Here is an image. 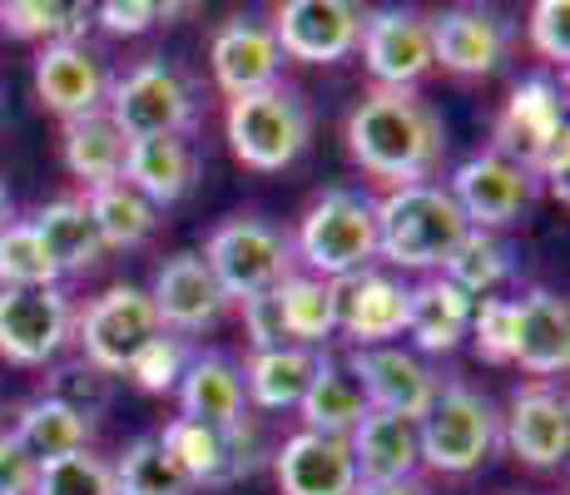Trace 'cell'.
<instances>
[{
    "mask_svg": "<svg viewBox=\"0 0 570 495\" xmlns=\"http://www.w3.org/2000/svg\"><path fill=\"white\" fill-rule=\"evenodd\" d=\"M347 154L387 189L432 184L446 154V125L416 90H367L347 115Z\"/></svg>",
    "mask_w": 570,
    "mask_h": 495,
    "instance_id": "cell-1",
    "label": "cell"
},
{
    "mask_svg": "<svg viewBox=\"0 0 570 495\" xmlns=\"http://www.w3.org/2000/svg\"><path fill=\"white\" fill-rule=\"evenodd\" d=\"M462 234L466 218L446 184H407L377 198V258L402 273H442Z\"/></svg>",
    "mask_w": 570,
    "mask_h": 495,
    "instance_id": "cell-2",
    "label": "cell"
},
{
    "mask_svg": "<svg viewBox=\"0 0 570 495\" xmlns=\"http://www.w3.org/2000/svg\"><path fill=\"white\" fill-rule=\"evenodd\" d=\"M501 442V412L487 392L466 382L436 387L432 406L416 422V461L442 476H471L487 466V456Z\"/></svg>",
    "mask_w": 570,
    "mask_h": 495,
    "instance_id": "cell-3",
    "label": "cell"
},
{
    "mask_svg": "<svg viewBox=\"0 0 570 495\" xmlns=\"http://www.w3.org/2000/svg\"><path fill=\"white\" fill-rule=\"evenodd\" d=\"M298 258L323 283L372 268V258H377V198L363 189H323L298 218Z\"/></svg>",
    "mask_w": 570,
    "mask_h": 495,
    "instance_id": "cell-4",
    "label": "cell"
},
{
    "mask_svg": "<svg viewBox=\"0 0 570 495\" xmlns=\"http://www.w3.org/2000/svg\"><path fill=\"white\" fill-rule=\"evenodd\" d=\"M228 149L244 169L258 174H278L308 149L313 139V109L303 90L293 85H273V90L244 95V99H228Z\"/></svg>",
    "mask_w": 570,
    "mask_h": 495,
    "instance_id": "cell-5",
    "label": "cell"
},
{
    "mask_svg": "<svg viewBox=\"0 0 570 495\" xmlns=\"http://www.w3.org/2000/svg\"><path fill=\"white\" fill-rule=\"evenodd\" d=\"M105 115L115 119L125 139L189 135L199 119V90L179 65H169L164 55H145L135 70H125L105 90Z\"/></svg>",
    "mask_w": 570,
    "mask_h": 495,
    "instance_id": "cell-6",
    "label": "cell"
},
{
    "mask_svg": "<svg viewBox=\"0 0 570 495\" xmlns=\"http://www.w3.org/2000/svg\"><path fill=\"white\" fill-rule=\"evenodd\" d=\"M199 258L208 263L214 283L224 288L228 303H244V297H258V293H273L283 278L293 273V244L278 224L258 214H234L208 234V244Z\"/></svg>",
    "mask_w": 570,
    "mask_h": 495,
    "instance_id": "cell-7",
    "label": "cell"
},
{
    "mask_svg": "<svg viewBox=\"0 0 570 495\" xmlns=\"http://www.w3.org/2000/svg\"><path fill=\"white\" fill-rule=\"evenodd\" d=\"M155 436H159V446L174 456V466L194 481V491L199 486L204 491L238 486V481L254 476V471L263 466V436H258L254 416L224 426V432L174 416V422L164 426V432H155Z\"/></svg>",
    "mask_w": 570,
    "mask_h": 495,
    "instance_id": "cell-8",
    "label": "cell"
},
{
    "mask_svg": "<svg viewBox=\"0 0 570 495\" xmlns=\"http://www.w3.org/2000/svg\"><path fill=\"white\" fill-rule=\"evenodd\" d=\"M159 313L149 303L145 288L135 283H115L75 317V343H80V357L90 367H100L105 377H125V367L135 362V352L159 337Z\"/></svg>",
    "mask_w": 570,
    "mask_h": 495,
    "instance_id": "cell-9",
    "label": "cell"
},
{
    "mask_svg": "<svg viewBox=\"0 0 570 495\" xmlns=\"http://www.w3.org/2000/svg\"><path fill=\"white\" fill-rule=\"evenodd\" d=\"M75 337L65 288H0V357L10 367H50Z\"/></svg>",
    "mask_w": 570,
    "mask_h": 495,
    "instance_id": "cell-10",
    "label": "cell"
},
{
    "mask_svg": "<svg viewBox=\"0 0 570 495\" xmlns=\"http://www.w3.org/2000/svg\"><path fill=\"white\" fill-rule=\"evenodd\" d=\"M566 129V95L551 75H525L507 95L497 125H491V154L517 164L521 174L535 179V164L551 149V139Z\"/></svg>",
    "mask_w": 570,
    "mask_h": 495,
    "instance_id": "cell-11",
    "label": "cell"
},
{
    "mask_svg": "<svg viewBox=\"0 0 570 495\" xmlns=\"http://www.w3.org/2000/svg\"><path fill=\"white\" fill-rule=\"evenodd\" d=\"M343 367H347V377L357 382V392H363L367 412H387V416H402V422H422V412L432 406L436 387H442V382L432 377V367L397 343L353 347Z\"/></svg>",
    "mask_w": 570,
    "mask_h": 495,
    "instance_id": "cell-12",
    "label": "cell"
},
{
    "mask_svg": "<svg viewBox=\"0 0 570 495\" xmlns=\"http://www.w3.org/2000/svg\"><path fill=\"white\" fill-rule=\"evenodd\" d=\"M357 50H363V65L377 80V90H416L432 75V30L416 10L387 6L363 16Z\"/></svg>",
    "mask_w": 570,
    "mask_h": 495,
    "instance_id": "cell-13",
    "label": "cell"
},
{
    "mask_svg": "<svg viewBox=\"0 0 570 495\" xmlns=\"http://www.w3.org/2000/svg\"><path fill=\"white\" fill-rule=\"evenodd\" d=\"M273 40L283 60L298 65H337L357 50L363 10L353 0H288L273 10Z\"/></svg>",
    "mask_w": 570,
    "mask_h": 495,
    "instance_id": "cell-14",
    "label": "cell"
},
{
    "mask_svg": "<svg viewBox=\"0 0 570 495\" xmlns=\"http://www.w3.org/2000/svg\"><path fill=\"white\" fill-rule=\"evenodd\" d=\"M531 189H535L531 174H521L517 164L497 159L491 149L462 159L456 174H452V184H446L452 204L462 208L466 228H487V234L517 224V218L525 214V204H531Z\"/></svg>",
    "mask_w": 570,
    "mask_h": 495,
    "instance_id": "cell-15",
    "label": "cell"
},
{
    "mask_svg": "<svg viewBox=\"0 0 570 495\" xmlns=\"http://www.w3.org/2000/svg\"><path fill=\"white\" fill-rule=\"evenodd\" d=\"M501 442L531 471H556L570 451V406L551 382L517 387L501 416Z\"/></svg>",
    "mask_w": 570,
    "mask_h": 495,
    "instance_id": "cell-16",
    "label": "cell"
},
{
    "mask_svg": "<svg viewBox=\"0 0 570 495\" xmlns=\"http://www.w3.org/2000/svg\"><path fill=\"white\" fill-rule=\"evenodd\" d=\"M432 30V65L452 75H497L501 60L511 50V26L497 16V10H481V6H452L442 16L426 20Z\"/></svg>",
    "mask_w": 570,
    "mask_h": 495,
    "instance_id": "cell-17",
    "label": "cell"
},
{
    "mask_svg": "<svg viewBox=\"0 0 570 495\" xmlns=\"http://www.w3.org/2000/svg\"><path fill=\"white\" fill-rule=\"evenodd\" d=\"M333 303H337V333L353 347H387L392 337H402V323H407V283L377 268L337 278Z\"/></svg>",
    "mask_w": 570,
    "mask_h": 495,
    "instance_id": "cell-18",
    "label": "cell"
},
{
    "mask_svg": "<svg viewBox=\"0 0 570 495\" xmlns=\"http://www.w3.org/2000/svg\"><path fill=\"white\" fill-rule=\"evenodd\" d=\"M208 70H214V85L228 99H244V95L283 85V50L268 26L234 16L208 40Z\"/></svg>",
    "mask_w": 570,
    "mask_h": 495,
    "instance_id": "cell-19",
    "label": "cell"
},
{
    "mask_svg": "<svg viewBox=\"0 0 570 495\" xmlns=\"http://www.w3.org/2000/svg\"><path fill=\"white\" fill-rule=\"evenodd\" d=\"M145 293L159 313V327L174 337L204 333L228 307L224 288L214 283V273H208V263L199 253H174V258H164L155 273V288H145Z\"/></svg>",
    "mask_w": 570,
    "mask_h": 495,
    "instance_id": "cell-20",
    "label": "cell"
},
{
    "mask_svg": "<svg viewBox=\"0 0 570 495\" xmlns=\"http://www.w3.org/2000/svg\"><path fill=\"white\" fill-rule=\"evenodd\" d=\"M273 476L283 495H357V466L347 436L293 432L273 451Z\"/></svg>",
    "mask_w": 570,
    "mask_h": 495,
    "instance_id": "cell-21",
    "label": "cell"
},
{
    "mask_svg": "<svg viewBox=\"0 0 570 495\" xmlns=\"http://www.w3.org/2000/svg\"><path fill=\"white\" fill-rule=\"evenodd\" d=\"M105 90H109L105 60L85 40L36 50V95L50 115L80 119L90 109H105Z\"/></svg>",
    "mask_w": 570,
    "mask_h": 495,
    "instance_id": "cell-22",
    "label": "cell"
},
{
    "mask_svg": "<svg viewBox=\"0 0 570 495\" xmlns=\"http://www.w3.org/2000/svg\"><path fill=\"white\" fill-rule=\"evenodd\" d=\"M517 362L531 377H561L570 367V303L551 288L517 297Z\"/></svg>",
    "mask_w": 570,
    "mask_h": 495,
    "instance_id": "cell-23",
    "label": "cell"
},
{
    "mask_svg": "<svg viewBox=\"0 0 570 495\" xmlns=\"http://www.w3.org/2000/svg\"><path fill=\"white\" fill-rule=\"evenodd\" d=\"M119 179L155 208H169L189 198L194 179H199V154L184 135H159V139H129L125 169Z\"/></svg>",
    "mask_w": 570,
    "mask_h": 495,
    "instance_id": "cell-24",
    "label": "cell"
},
{
    "mask_svg": "<svg viewBox=\"0 0 570 495\" xmlns=\"http://www.w3.org/2000/svg\"><path fill=\"white\" fill-rule=\"evenodd\" d=\"M174 396H179L184 422L214 426V432H224V426H234V422L248 416L244 372H238L224 352H194L189 367H184V377H179V387H174Z\"/></svg>",
    "mask_w": 570,
    "mask_h": 495,
    "instance_id": "cell-25",
    "label": "cell"
},
{
    "mask_svg": "<svg viewBox=\"0 0 570 495\" xmlns=\"http://www.w3.org/2000/svg\"><path fill=\"white\" fill-rule=\"evenodd\" d=\"M347 451L357 466V486H387V481L416 476V422L387 412H367L363 422L347 432Z\"/></svg>",
    "mask_w": 570,
    "mask_h": 495,
    "instance_id": "cell-26",
    "label": "cell"
},
{
    "mask_svg": "<svg viewBox=\"0 0 570 495\" xmlns=\"http://www.w3.org/2000/svg\"><path fill=\"white\" fill-rule=\"evenodd\" d=\"M471 297L456 293L442 273L422 278L416 288H407V323L402 333L412 337L416 357H442V352H456L471 327Z\"/></svg>",
    "mask_w": 570,
    "mask_h": 495,
    "instance_id": "cell-27",
    "label": "cell"
},
{
    "mask_svg": "<svg viewBox=\"0 0 570 495\" xmlns=\"http://www.w3.org/2000/svg\"><path fill=\"white\" fill-rule=\"evenodd\" d=\"M26 224L40 234V244H46V253L55 258L60 278H80V273H95L105 263V244H100V234H95L80 198H50Z\"/></svg>",
    "mask_w": 570,
    "mask_h": 495,
    "instance_id": "cell-28",
    "label": "cell"
},
{
    "mask_svg": "<svg viewBox=\"0 0 570 495\" xmlns=\"http://www.w3.org/2000/svg\"><path fill=\"white\" fill-rule=\"evenodd\" d=\"M323 352L313 347H273L254 352L244 367V402H254L258 412H293L308 392Z\"/></svg>",
    "mask_w": 570,
    "mask_h": 495,
    "instance_id": "cell-29",
    "label": "cell"
},
{
    "mask_svg": "<svg viewBox=\"0 0 570 495\" xmlns=\"http://www.w3.org/2000/svg\"><path fill=\"white\" fill-rule=\"evenodd\" d=\"M125 149H129V139L119 135V125L105 115V109H90V115H80V119H65V129H60V159L75 179H85V189L119 179Z\"/></svg>",
    "mask_w": 570,
    "mask_h": 495,
    "instance_id": "cell-30",
    "label": "cell"
},
{
    "mask_svg": "<svg viewBox=\"0 0 570 495\" xmlns=\"http://www.w3.org/2000/svg\"><path fill=\"white\" fill-rule=\"evenodd\" d=\"M80 204H85V214H90L105 253L109 248H145L149 234L159 228V208L149 204V198H139L125 179L95 184V189L80 194Z\"/></svg>",
    "mask_w": 570,
    "mask_h": 495,
    "instance_id": "cell-31",
    "label": "cell"
},
{
    "mask_svg": "<svg viewBox=\"0 0 570 495\" xmlns=\"http://www.w3.org/2000/svg\"><path fill=\"white\" fill-rule=\"evenodd\" d=\"M298 416H303V432H323V436H347L367 416V402H363V392H357V382L347 377V367L333 362L327 352H323V362H317L308 392H303Z\"/></svg>",
    "mask_w": 570,
    "mask_h": 495,
    "instance_id": "cell-32",
    "label": "cell"
},
{
    "mask_svg": "<svg viewBox=\"0 0 570 495\" xmlns=\"http://www.w3.org/2000/svg\"><path fill=\"white\" fill-rule=\"evenodd\" d=\"M10 436L26 446V456L36 461V466H46V461L75 456V451H90L95 426H85L75 412H65L60 402H50V396L40 392V396H30V402L16 412V432H10Z\"/></svg>",
    "mask_w": 570,
    "mask_h": 495,
    "instance_id": "cell-33",
    "label": "cell"
},
{
    "mask_svg": "<svg viewBox=\"0 0 570 495\" xmlns=\"http://www.w3.org/2000/svg\"><path fill=\"white\" fill-rule=\"evenodd\" d=\"M511 273H517V253H511V244H501L497 234H487V228H466L462 244L452 248V258L442 263V278L456 293H466L471 303L491 297Z\"/></svg>",
    "mask_w": 570,
    "mask_h": 495,
    "instance_id": "cell-34",
    "label": "cell"
},
{
    "mask_svg": "<svg viewBox=\"0 0 570 495\" xmlns=\"http://www.w3.org/2000/svg\"><path fill=\"white\" fill-rule=\"evenodd\" d=\"M95 26L90 6H65V0H6L0 6V30L16 40H30V46H70V40H85Z\"/></svg>",
    "mask_w": 570,
    "mask_h": 495,
    "instance_id": "cell-35",
    "label": "cell"
},
{
    "mask_svg": "<svg viewBox=\"0 0 570 495\" xmlns=\"http://www.w3.org/2000/svg\"><path fill=\"white\" fill-rule=\"evenodd\" d=\"M278 307H283V327H288L293 347L323 352V343L337 333L333 283L313 278V273H288V278L278 283Z\"/></svg>",
    "mask_w": 570,
    "mask_h": 495,
    "instance_id": "cell-36",
    "label": "cell"
},
{
    "mask_svg": "<svg viewBox=\"0 0 570 495\" xmlns=\"http://www.w3.org/2000/svg\"><path fill=\"white\" fill-rule=\"evenodd\" d=\"M109 471H115L119 495H194V481L174 466V456L159 446V436H135Z\"/></svg>",
    "mask_w": 570,
    "mask_h": 495,
    "instance_id": "cell-37",
    "label": "cell"
},
{
    "mask_svg": "<svg viewBox=\"0 0 570 495\" xmlns=\"http://www.w3.org/2000/svg\"><path fill=\"white\" fill-rule=\"evenodd\" d=\"M0 288H60V268L26 218L0 228Z\"/></svg>",
    "mask_w": 570,
    "mask_h": 495,
    "instance_id": "cell-38",
    "label": "cell"
},
{
    "mask_svg": "<svg viewBox=\"0 0 570 495\" xmlns=\"http://www.w3.org/2000/svg\"><path fill=\"white\" fill-rule=\"evenodd\" d=\"M46 396L60 402L65 412H75L85 426H95L109 412V402H115V377H105L100 367H90L85 357H75V362H60V367L50 372Z\"/></svg>",
    "mask_w": 570,
    "mask_h": 495,
    "instance_id": "cell-39",
    "label": "cell"
},
{
    "mask_svg": "<svg viewBox=\"0 0 570 495\" xmlns=\"http://www.w3.org/2000/svg\"><path fill=\"white\" fill-rule=\"evenodd\" d=\"M30 495H119V491H115V471H109L105 456L75 451V456L46 461V466L36 471Z\"/></svg>",
    "mask_w": 570,
    "mask_h": 495,
    "instance_id": "cell-40",
    "label": "cell"
},
{
    "mask_svg": "<svg viewBox=\"0 0 570 495\" xmlns=\"http://www.w3.org/2000/svg\"><path fill=\"white\" fill-rule=\"evenodd\" d=\"M189 357H194V347L184 343V337L159 333V337H149V343L135 352V362L125 367V377L135 382L139 392L164 396V392L179 387V377H184V367H189Z\"/></svg>",
    "mask_w": 570,
    "mask_h": 495,
    "instance_id": "cell-41",
    "label": "cell"
},
{
    "mask_svg": "<svg viewBox=\"0 0 570 495\" xmlns=\"http://www.w3.org/2000/svg\"><path fill=\"white\" fill-rule=\"evenodd\" d=\"M466 337L481 362L507 367V362L517 357V297H481V303L471 307Z\"/></svg>",
    "mask_w": 570,
    "mask_h": 495,
    "instance_id": "cell-42",
    "label": "cell"
},
{
    "mask_svg": "<svg viewBox=\"0 0 570 495\" xmlns=\"http://www.w3.org/2000/svg\"><path fill=\"white\" fill-rule=\"evenodd\" d=\"M525 36H531L535 55H546L551 65H566L570 60V6L566 0H541V6H531Z\"/></svg>",
    "mask_w": 570,
    "mask_h": 495,
    "instance_id": "cell-43",
    "label": "cell"
},
{
    "mask_svg": "<svg viewBox=\"0 0 570 495\" xmlns=\"http://www.w3.org/2000/svg\"><path fill=\"white\" fill-rule=\"evenodd\" d=\"M179 16V6H155V0H105L100 10H95V26L109 30V36H145L149 26H159V20Z\"/></svg>",
    "mask_w": 570,
    "mask_h": 495,
    "instance_id": "cell-44",
    "label": "cell"
},
{
    "mask_svg": "<svg viewBox=\"0 0 570 495\" xmlns=\"http://www.w3.org/2000/svg\"><path fill=\"white\" fill-rule=\"evenodd\" d=\"M244 333L254 352H273V347H293L288 343V327H283V307H278V288L244 297Z\"/></svg>",
    "mask_w": 570,
    "mask_h": 495,
    "instance_id": "cell-45",
    "label": "cell"
},
{
    "mask_svg": "<svg viewBox=\"0 0 570 495\" xmlns=\"http://www.w3.org/2000/svg\"><path fill=\"white\" fill-rule=\"evenodd\" d=\"M36 471L40 466L26 456V446H20L10 432H0V495H30Z\"/></svg>",
    "mask_w": 570,
    "mask_h": 495,
    "instance_id": "cell-46",
    "label": "cell"
},
{
    "mask_svg": "<svg viewBox=\"0 0 570 495\" xmlns=\"http://www.w3.org/2000/svg\"><path fill=\"white\" fill-rule=\"evenodd\" d=\"M566 164H570V129L551 139V149L541 154V164H535V179H546V189L566 204Z\"/></svg>",
    "mask_w": 570,
    "mask_h": 495,
    "instance_id": "cell-47",
    "label": "cell"
},
{
    "mask_svg": "<svg viewBox=\"0 0 570 495\" xmlns=\"http://www.w3.org/2000/svg\"><path fill=\"white\" fill-rule=\"evenodd\" d=\"M357 495H432L426 481H387V486H357Z\"/></svg>",
    "mask_w": 570,
    "mask_h": 495,
    "instance_id": "cell-48",
    "label": "cell"
},
{
    "mask_svg": "<svg viewBox=\"0 0 570 495\" xmlns=\"http://www.w3.org/2000/svg\"><path fill=\"white\" fill-rule=\"evenodd\" d=\"M10 224V194H6V179H0V228Z\"/></svg>",
    "mask_w": 570,
    "mask_h": 495,
    "instance_id": "cell-49",
    "label": "cell"
},
{
    "mask_svg": "<svg viewBox=\"0 0 570 495\" xmlns=\"http://www.w3.org/2000/svg\"><path fill=\"white\" fill-rule=\"evenodd\" d=\"M6 119H10V115H6V105H0V129H6Z\"/></svg>",
    "mask_w": 570,
    "mask_h": 495,
    "instance_id": "cell-50",
    "label": "cell"
},
{
    "mask_svg": "<svg viewBox=\"0 0 570 495\" xmlns=\"http://www.w3.org/2000/svg\"><path fill=\"white\" fill-rule=\"evenodd\" d=\"M0 432H6V426H0Z\"/></svg>",
    "mask_w": 570,
    "mask_h": 495,
    "instance_id": "cell-51",
    "label": "cell"
}]
</instances>
